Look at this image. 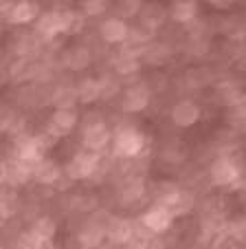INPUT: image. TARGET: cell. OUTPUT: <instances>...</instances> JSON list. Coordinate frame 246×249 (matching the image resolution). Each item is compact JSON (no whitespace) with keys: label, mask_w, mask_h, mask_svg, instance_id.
Returning <instances> with one entry per match:
<instances>
[{"label":"cell","mask_w":246,"mask_h":249,"mask_svg":"<svg viewBox=\"0 0 246 249\" xmlns=\"http://www.w3.org/2000/svg\"><path fill=\"white\" fill-rule=\"evenodd\" d=\"M51 141H55L49 132L42 135H20L14 143V159L29 165H37L47 159V150L51 148Z\"/></svg>","instance_id":"obj_1"},{"label":"cell","mask_w":246,"mask_h":249,"mask_svg":"<svg viewBox=\"0 0 246 249\" xmlns=\"http://www.w3.org/2000/svg\"><path fill=\"white\" fill-rule=\"evenodd\" d=\"M145 148V135L134 126H123L112 137V152L121 159H134Z\"/></svg>","instance_id":"obj_2"},{"label":"cell","mask_w":246,"mask_h":249,"mask_svg":"<svg viewBox=\"0 0 246 249\" xmlns=\"http://www.w3.org/2000/svg\"><path fill=\"white\" fill-rule=\"evenodd\" d=\"M222 33L229 40H244L246 38V18L244 16H229L220 24Z\"/></svg>","instance_id":"obj_22"},{"label":"cell","mask_w":246,"mask_h":249,"mask_svg":"<svg viewBox=\"0 0 246 249\" xmlns=\"http://www.w3.org/2000/svg\"><path fill=\"white\" fill-rule=\"evenodd\" d=\"M101 238H103V230H101V227H97L95 223H90L84 231H79V240H82V243H84V247H88V249L90 247H97Z\"/></svg>","instance_id":"obj_29"},{"label":"cell","mask_w":246,"mask_h":249,"mask_svg":"<svg viewBox=\"0 0 246 249\" xmlns=\"http://www.w3.org/2000/svg\"><path fill=\"white\" fill-rule=\"evenodd\" d=\"M99 82H101V99H112L121 90L119 80H116V77H112V75L99 77Z\"/></svg>","instance_id":"obj_32"},{"label":"cell","mask_w":246,"mask_h":249,"mask_svg":"<svg viewBox=\"0 0 246 249\" xmlns=\"http://www.w3.org/2000/svg\"><path fill=\"white\" fill-rule=\"evenodd\" d=\"M141 64H143V60H141V57L130 55V53H126V51L116 53L115 60H112V69H115V73H116V75H121V77H128V75L139 73Z\"/></svg>","instance_id":"obj_21"},{"label":"cell","mask_w":246,"mask_h":249,"mask_svg":"<svg viewBox=\"0 0 246 249\" xmlns=\"http://www.w3.org/2000/svg\"><path fill=\"white\" fill-rule=\"evenodd\" d=\"M0 14L5 16L11 24H31L33 20L40 18V5L33 2V0H5L0 5Z\"/></svg>","instance_id":"obj_4"},{"label":"cell","mask_w":246,"mask_h":249,"mask_svg":"<svg viewBox=\"0 0 246 249\" xmlns=\"http://www.w3.org/2000/svg\"><path fill=\"white\" fill-rule=\"evenodd\" d=\"M60 14H62V24H64V33L66 36H75L84 29V22H86V16L82 11H75V9H68V7H60Z\"/></svg>","instance_id":"obj_23"},{"label":"cell","mask_w":246,"mask_h":249,"mask_svg":"<svg viewBox=\"0 0 246 249\" xmlns=\"http://www.w3.org/2000/svg\"><path fill=\"white\" fill-rule=\"evenodd\" d=\"M75 89H77L79 104H95L101 99V82H99V77H82L75 84Z\"/></svg>","instance_id":"obj_19"},{"label":"cell","mask_w":246,"mask_h":249,"mask_svg":"<svg viewBox=\"0 0 246 249\" xmlns=\"http://www.w3.org/2000/svg\"><path fill=\"white\" fill-rule=\"evenodd\" d=\"M169 117H172L174 126H178V128H191V126H196V124L200 122V117H202V110H200V106L194 102V99H180V102H176L172 106V110H169Z\"/></svg>","instance_id":"obj_8"},{"label":"cell","mask_w":246,"mask_h":249,"mask_svg":"<svg viewBox=\"0 0 246 249\" xmlns=\"http://www.w3.org/2000/svg\"><path fill=\"white\" fill-rule=\"evenodd\" d=\"M0 210H2V218H9L18 210V196H16L14 188L2 190V201H0Z\"/></svg>","instance_id":"obj_28"},{"label":"cell","mask_w":246,"mask_h":249,"mask_svg":"<svg viewBox=\"0 0 246 249\" xmlns=\"http://www.w3.org/2000/svg\"><path fill=\"white\" fill-rule=\"evenodd\" d=\"M209 73L204 69H191L189 73H187V84L189 86H196V89H200V86H204L207 82H209Z\"/></svg>","instance_id":"obj_33"},{"label":"cell","mask_w":246,"mask_h":249,"mask_svg":"<svg viewBox=\"0 0 246 249\" xmlns=\"http://www.w3.org/2000/svg\"><path fill=\"white\" fill-rule=\"evenodd\" d=\"M35 29H37V33H40L44 40H53L55 36H62V33H64V24H62L60 9L44 11V14L37 18Z\"/></svg>","instance_id":"obj_14"},{"label":"cell","mask_w":246,"mask_h":249,"mask_svg":"<svg viewBox=\"0 0 246 249\" xmlns=\"http://www.w3.org/2000/svg\"><path fill=\"white\" fill-rule=\"evenodd\" d=\"M31 230L35 231L40 238H44V240H49V243H51L53 236H55V231H57V223L53 221L51 216H42V218H37V221L33 223Z\"/></svg>","instance_id":"obj_26"},{"label":"cell","mask_w":246,"mask_h":249,"mask_svg":"<svg viewBox=\"0 0 246 249\" xmlns=\"http://www.w3.org/2000/svg\"><path fill=\"white\" fill-rule=\"evenodd\" d=\"M174 218L176 216H174L163 203H156V205H152L143 216H141V223H143V227L148 231H152V234H165V231L174 225Z\"/></svg>","instance_id":"obj_7"},{"label":"cell","mask_w":246,"mask_h":249,"mask_svg":"<svg viewBox=\"0 0 246 249\" xmlns=\"http://www.w3.org/2000/svg\"><path fill=\"white\" fill-rule=\"evenodd\" d=\"M143 7L145 5L141 2V0H121L119 5H116V16H119L121 20L136 18V16H141Z\"/></svg>","instance_id":"obj_27"},{"label":"cell","mask_w":246,"mask_h":249,"mask_svg":"<svg viewBox=\"0 0 246 249\" xmlns=\"http://www.w3.org/2000/svg\"><path fill=\"white\" fill-rule=\"evenodd\" d=\"M108 9V2L106 0H82V14L86 18H93V16H103Z\"/></svg>","instance_id":"obj_31"},{"label":"cell","mask_w":246,"mask_h":249,"mask_svg":"<svg viewBox=\"0 0 246 249\" xmlns=\"http://www.w3.org/2000/svg\"><path fill=\"white\" fill-rule=\"evenodd\" d=\"M244 132H246V122H244Z\"/></svg>","instance_id":"obj_36"},{"label":"cell","mask_w":246,"mask_h":249,"mask_svg":"<svg viewBox=\"0 0 246 249\" xmlns=\"http://www.w3.org/2000/svg\"><path fill=\"white\" fill-rule=\"evenodd\" d=\"M158 203H163L174 216H185V214H189L194 210V196H191V192L180 190V188H174L167 194H163V198Z\"/></svg>","instance_id":"obj_13"},{"label":"cell","mask_w":246,"mask_h":249,"mask_svg":"<svg viewBox=\"0 0 246 249\" xmlns=\"http://www.w3.org/2000/svg\"><path fill=\"white\" fill-rule=\"evenodd\" d=\"M167 11L174 22L189 24V22H194L196 16H198V2H196V0H174Z\"/></svg>","instance_id":"obj_18"},{"label":"cell","mask_w":246,"mask_h":249,"mask_svg":"<svg viewBox=\"0 0 246 249\" xmlns=\"http://www.w3.org/2000/svg\"><path fill=\"white\" fill-rule=\"evenodd\" d=\"M211 7L218 9V11H227V9H231L233 7V2L231 0H211Z\"/></svg>","instance_id":"obj_35"},{"label":"cell","mask_w":246,"mask_h":249,"mask_svg":"<svg viewBox=\"0 0 246 249\" xmlns=\"http://www.w3.org/2000/svg\"><path fill=\"white\" fill-rule=\"evenodd\" d=\"M108 234H110V238L116 240V243H128V240L132 238V225L126 218H116V221H112V225L108 227Z\"/></svg>","instance_id":"obj_25"},{"label":"cell","mask_w":246,"mask_h":249,"mask_svg":"<svg viewBox=\"0 0 246 249\" xmlns=\"http://www.w3.org/2000/svg\"><path fill=\"white\" fill-rule=\"evenodd\" d=\"M82 146L86 150L97 152V155H101L108 146H112V132L108 128V124H103V122L86 124L84 132H82Z\"/></svg>","instance_id":"obj_6"},{"label":"cell","mask_w":246,"mask_h":249,"mask_svg":"<svg viewBox=\"0 0 246 249\" xmlns=\"http://www.w3.org/2000/svg\"><path fill=\"white\" fill-rule=\"evenodd\" d=\"M20 247L22 249H51V243L40 238L33 230H29V231H24L22 238H20Z\"/></svg>","instance_id":"obj_30"},{"label":"cell","mask_w":246,"mask_h":249,"mask_svg":"<svg viewBox=\"0 0 246 249\" xmlns=\"http://www.w3.org/2000/svg\"><path fill=\"white\" fill-rule=\"evenodd\" d=\"M169 57H172V51H169L167 44L152 42L148 49H145V53H143V57H141V60H143L145 64L161 66V64H165V62H169Z\"/></svg>","instance_id":"obj_24"},{"label":"cell","mask_w":246,"mask_h":249,"mask_svg":"<svg viewBox=\"0 0 246 249\" xmlns=\"http://www.w3.org/2000/svg\"><path fill=\"white\" fill-rule=\"evenodd\" d=\"M218 95L224 99L227 104L235 102L237 99V90H235V84H231V82H224V84L218 86Z\"/></svg>","instance_id":"obj_34"},{"label":"cell","mask_w":246,"mask_h":249,"mask_svg":"<svg viewBox=\"0 0 246 249\" xmlns=\"http://www.w3.org/2000/svg\"><path fill=\"white\" fill-rule=\"evenodd\" d=\"M0 174H2V183H7V188H18V185L29 183V179H33V165L22 163L18 159H9L2 163Z\"/></svg>","instance_id":"obj_10"},{"label":"cell","mask_w":246,"mask_h":249,"mask_svg":"<svg viewBox=\"0 0 246 249\" xmlns=\"http://www.w3.org/2000/svg\"><path fill=\"white\" fill-rule=\"evenodd\" d=\"M242 179V168L231 157H218L209 168V181L215 188H233Z\"/></svg>","instance_id":"obj_3"},{"label":"cell","mask_w":246,"mask_h":249,"mask_svg":"<svg viewBox=\"0 0 246 249\" xmlns=\"http://www.w3.org/2000/svg\"><path fill=\"white\" fill-rule=\"evenodd\" d=\"M51 102H53V106H55V110H75V106L79 104L77 89L68 86V84L57 86L51 95Z\"/></svg>","instance_id":"obj_20"},{"label":"cell","mask_w":246,"mask_h":249,"mask_svg":"<svg viewBox=\"0 0 246 249\" xmlns=\"http://www.w3.org/2000/svg\"><path fill=\"white\" fill-rule=\"evenodd\" d=\"M167 16H169V11L165 9V7L156 5V2H149V5L143 7L139 20H141V27H143L145 31L154 33L163 22H165V18H167Z\"/></svg>","instance_id":"obj_17"},{"label":"cell","mask_w":246,"mask_h":249,"mask_svg":"<svg viewBox=\"0 0 246 249\" xmlns=\"http://www.w3.org/2000/svg\"><path fill=\"white\" fill-rule=\"evenodd\" d=\"M90 62H93V53H90V49L84 47V44H75V47H70L68 51L64 53L66 69L75 71V73H79V71H86L90 66Z\"/></svg>","instance_id":"obj_15"},{"label":"cell","mask_w":246,"mask_h":249,"mask_svg":"<svg viewBox=\"0 0 246 249\" xmlns=\"http://www.w3.org/2000/svg\"><path fill=\"white\" fill-rule=\"evenodd\" d=\"M99 36L106 44H126L128 36H130V27L126 20H121L119 16H110V18L101 20L99 24Z\"/></svg>","instance_id":"obj_11"},{"label":"cell","mask_w":246,"mask_h":249,"mask_svg":"<svg viewBox=\"0 0 246 249\" xmlns=\"http://www.w3.org/2000/svg\"><path fill=\"white\" fill-rule=\"evenodd\" d=\"M99 161H101V157H99L97 152L82 148V150L75 152V157L68 161V165H66V174H68L73 181L88 179V177H93V174L97 172Z\"/></svg>","instance_id":"obj_5"},{"label":"cell","mask_w":246,"mask_h":249,"mask_svg":"<svg viewBox=\"0 0 246 249\" xmlns=\"http://www.w3.org/2000/svg\"><path fill=\"white\" fill-rule=\"evenodd\" d=\"M77 128V113L75 110H53L47 122V132L53 139H64Z\"/></svg>","instance_id":"obj_9"},{"label":"cell","mask_w":246,"mask_h":249,"mask_svg":"<svg viewBox=\"0 0 246 249\" xmlns=\"http://www.w3.org/2000/svg\"><path fill=\"white\" fill-rule=\"evenodd\" d=\"M152 102V90H149L148 84L139 82V84H132L126 89V95H123V110L126 113H143L145 108Z\"/></svg>","instance_id":"obj_12"},{"label":"cell","mask_w":246,"mask_h":249,"mask_svg":"<svg viewBox=\"0 0 246 249\" xmlns=\"http://www.w3.org/2000/svg\"><path fill=\"white\" fill-rule=\"evenodd\" d=\"M33 179L40 185H57V181L62 179V168L53 159H44L37 165H33Z\"/></svg>","instance_id":"obj_16"}]
</instances>
